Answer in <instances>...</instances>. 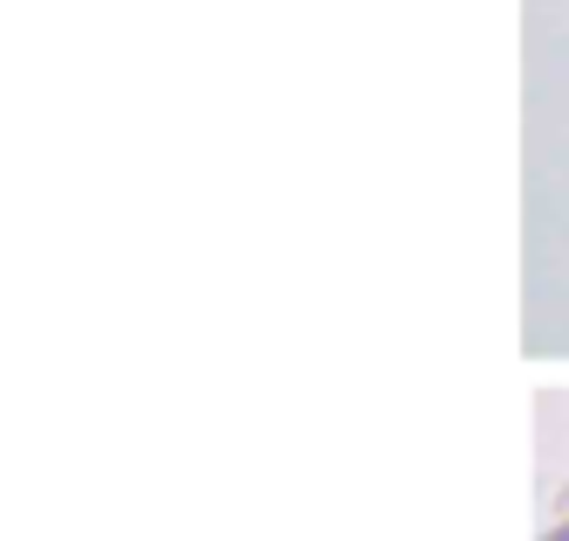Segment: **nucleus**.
Segmentation results:
<instances>
[{"mask_svg":"<svg viewBox=\"0 0 569 541\" xmlns=\"http://www.w3.org/2000/svg\"><path fill=\"white\" fill-rule=\"evenodd\" d=\"M542 541H569V521H556V528H542Z\"/></svg>","mask_w":569,"mask_h":541,"instance_id":"nucleus-1","label":"nucleus"}]
</instances>
